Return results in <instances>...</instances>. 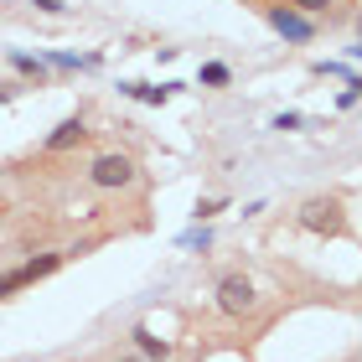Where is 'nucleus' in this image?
<instances>
[{"label": "nucleus", "instance_id": "10", "mask_svg": "<svg viewBox=\"0 0 362 362\" xmlns=\"http://www.w3.org/2000/svg\"><path fill=\"white\" fill-rule=\"evenodd\" d=\"M129 337H135L140 357H151V362H166V357H171V341H160L156 332H145V326H135V332H129Z\"/></svg>", "mask_w": 362, "mask_h": 362}, {"label": "nucleus", "instance_id": "2", "mask_svg": "<svg viewBox=\"0 0 362 362\" xmlns=\"http://www.w3.org/2000/svg\"><path fill=\"white\" fill-rule=\"evenodd\" d=\"M264 21H269L285 42H310V37H316V21L300 16V11H290V6H264Z\"/></svg>", "mask_w": 362, "mask_h": 362}, {"label": "nucleus", "instance_id": "1", "mask_svg": "<svg viewBox=\"0 0 362 362\" xmlns=\"http://www.w3.org/2000/svg\"><path fill=\"white\" fill-rule=\"evenodd\" d=\"M88 181H93V187L98 192H114V187H129V181H135V160H129V156H98L93 160V166H88Z\"/></svg>", "mask_w": 362, "mask_h": 362}, {"label": "nucleus", "instance_id": "14", "mask_svg": "<svg viewBox=\"0 0 362 362\" xmlns=\"http://www.w3.org/2000/svg\"><path fill=\"white\" fill-rule=\"evenodd\" d=\"M279 6L300 11V16H310V21H316V16H326V0H279Z\"/></svg>", "mask_w": 362, "mask_h": 362}, {"label": "nucleus", "instance_id": "8", "mask_svg": "<svg viewBox=\"0 0 362 362\" xmlns=\"http://www.w3.org/2000/svg\"><path fill=\"white\" fill-rule=\"evenodd\" d=\"M47 62V73H78V68H98V62H104V57H98V52H83V57H78V52H52V57H42Z\"/></svg>", "mask_w": 362, "mask_h": 362}, {"label": "nucleus", "instance_id": "13", "mask_svg": "<svg viewBox=\"0 0 362 362\" xmlns=\"http://www.w3.org/2000/svg\"><path fill=\"white\" fill-rule=\"evenodd\" d=\"M228 202H223V197H197V207H192V218L197 223H202V218H218V212H223Z\"/></svg>", "mask_w": 362, "mask_h": 362}, {"label": "nucleus", "instance_id": "6", "mask_svg": "<svg viewBox=\"0 0 362 362\" xmlns=\"http://www.w3.org/2000/svg\"><path fill=\"white\" fill-rule=\"evenodd\" d=\"M300 223L310 228V233H341V218H337V202H310L300 212Z\"/></svg>", "mask_w": 362, "mask_h": 362}, {"label": "nucleus", "instance_id": "17", "mask_svg": "<svg viewBox=\"0 0 362 362\" xmlns=\"http://www.w3.org/2000/svg\"><path fill=\"white\" fill-rule=\"evenodd\" d=\"M11 93H16V88H0V104H6V98H11Z\"/></svg>", "mask_w": 362, "mask_h": 362}, {"label": "nucleus", "instance_id": "18", "mask_svg": "<svg viewBox=\"0 0 362 362\" xmlns=\"http://www.w3.org/2000/svg\"><path fill=\"white\" fill-rule=\"evenodd\" d=\"M129 362H140V357H129Z\"/></svg>", "mask_w": 362, "mask_h": 362}, {"label": "nucleus", "instance_id": "3", "mask_svg": "<svg viewBox=\"0 0 362 362\" xmlns=\"http://www.w3.org/2000/svg\"><path fill=\"white\" fill-rule=\"evenodd\" d=\"M254 300H259V295H254V285H249L243 274H228L223 285H218V305L228 310V316H243V310H254Z\"/></svg>", "mask_w": 362, "mask_h": 362}, {"label": "nucleus", "instance_id": "15", "mask_svg": "<svg viewBox=\"0 0 362 362\" xmlns=\"http://www.w3.org/2000/svg\"><path fill=\"white\" fill-rule=\"evenodd\" d=\"M181 243H187V249H212V233L207 228H192V233H181Z\"/></svg>", "mask_w": 362, "mask_h": 362}, {"label": "nucleus", "instance_id": "9", "mask_svg": "<svg viewBox=\"0 0 362 362\" xmlns=\"http://www.w3.org/2000/svg\"><path fill=\"white\" fill-rule=\"evenodd\" d=\"M6 62H11V68L21 73V78H37V83H47V62H42V57H31V52H21V47H11Z\"/></svg>", "mask_w": 362, "mask_h": 362}, {"label": "nucleus", "instance_id": "11", "mask_svg": "<svg viewBox=\"0 0 362 362\" xmlns=\"http://www.w3.org/2000/svg\"><path fill=\"white\" fill-rule=\"evenodd\" d=\"M197 83H202V88H228V83H233V68H228V62H202Z\"/></svg>", "mask_w": 362, "mask_h": 362}, {"label": "nucleus", "instance_id": "4", "mask_svg": "<svg viewBox=\"0 0 362 362\" xmlns=\"http://www.w3.org/2000/svg\"><path fill=\"white\" fill-rule=\"evenodd\" d=\"M83 140H88L83 119H78V114H68V119H62V124L52 129V135L42 140V151H52V156H57V151H73V145H83Z\"/></svg>", "mask_w": 362, "mask_h": 362}, {"label": "nucleus", "instance_id": "12", "mask_svg": "<svg viewBox=\"0 0 362 362\" xmlns=\"http://www.w3.org/2000/svg\"><path fill=\"white\" fill-rule=\"evenodd\" d=\"M269 129H279V135H290V129H305V114H300V109H279L274 119H269Z\"/></svg>", "mask_w": 362, "mask_h": 362}, {"label": "nucleus", "instance_id": "5", "mask_svg": "<svg viewBox=\"0 0 362 362\" xmlns=\"http://www.w3.org/2000/svg\"><path fill=\"white\" fill-rule=\"evenodd\" d=\"M124 98H135V104H171L181 93V83H119Z\"/></svg>", "mask_w": 362, "mask_h": 362}, {"label": "nucleus", "instance_id": "16", "mask_svg": "<svg viewBox=\"0 0 362 362\" xmlns=\"http://www.w3.org/2000/svg\"><path fill=\"white\" fill-rule=\"evenodd\" d=\"M31 6H37L42 16H68V6H62V0H31Z\"/></svg>", "mask_w": 362, "mask_h": 362}, {"label": "nucleus", "instance_id": "7", "mask_svg": "<svg viewBox=\"0 0 362 362\" xmlns=\"http://www.w3.org/2000/svg\"><path fill=\"white\" fill-rule=\"evenodd\" d=\"M62 259H68V254H42V259H26V264L16 269V274H21V285H37V279H47V274H57V269H62Z\"/></svg>", "mask_w": 362, "mask_h": 362}]
</instances>
